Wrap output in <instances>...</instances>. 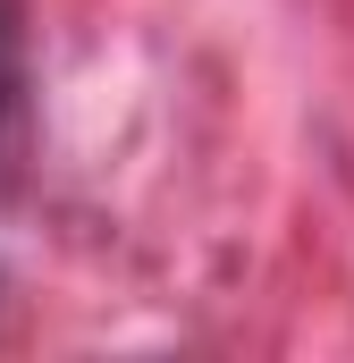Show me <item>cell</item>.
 <instances>
[{"label":"cell","instance_id":"obj_1","mask_svg":"<svg viewBox=\"0 0 354 363\" xmlns=\"http://www.w3.org/2000/svg\"><path fill=\"white\" fill-rule=\"evenodd\" d=\"M17 101V0H0V118Z\"/></svg>","mask_w":354,"mask_h":363}]
</instances>
